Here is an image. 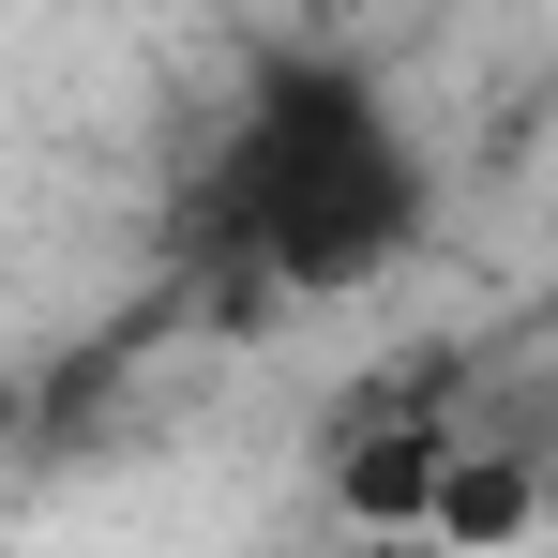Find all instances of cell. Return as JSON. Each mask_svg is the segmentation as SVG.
Masks as SVG:
<instances>
[{
    "label": "cell",
    "instance_id": "1",
    "mask_svg": "<svg viewBox=\"0 0 558 558\" xmlns=\"http://www.w3.org/2000/svg\"><path fill=\"white\" fill-rule=\"evenodd\" d=\"M227 227L272 287H377L423 242V151L363 76H287L227 151Z\"/></svg>",
    "mask_w": 558,
    "mask_h": 558
},
{
    "label": "cell",
    "instance_id": "2",
    "mask_svg": "<svg viewBox=\"0 0 558 558\" xmlns=\"http://www.w3.org/2000/svg\"><path fill=\"white\" fill-rule=\"evenodd\" d=\"M529 513H544V483L513 453H468V438L438 453V483H423V529H438V544H513Z\"/></svg>",
    "mask_w": 558,
    "mask_h": 558
},
{
    "label": "cell",
    "instance_id": "3",
    "mask_svg": "<svg viewBox=\"0 0 558 558\" xmlns=\"http://www.w3.org/2000/svg\"><path fill=\"white\" fill-rule=\"evenodd\" d=\"M438 453H453V438H363V453H348V513H377V529H423V483H438Z\"/></svg>",
    "mask_w": 558,
    "mask_h": 558
}]
</instances>
